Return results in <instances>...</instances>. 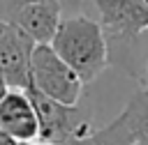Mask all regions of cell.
I'll return each mask as SVG.
<instances>
[{"label":"cell","instance_id":"12","mask_svg":"<svg viewBox=\"0 0 148 145\" xmlns=\"http://www.w3.org/2000/svg\"><path fill=\"white\" fill-rule=\"evenodd\" d=\"M18 145H56V143L44 140V138H35V140H25V143H18Z\"/></svg>","mask_w":148,"mask_h":145},{"label":"cell","instance_id":"15","mask_svg":"<svg viewBox=\"0 0 148 145\" xmlns=\"http://www.w3.org/2000/svg\"><path fill=\"white\" fill-rule=\"evenodd\" d=\"M134 145H148V143H134Z\"/></svg>","mask_w":148,"mask_h":145},{"label":"cell","instance_id":"2","mask_svg":"<svg viewBox=\"0 0 148 145\" xmlns=\"http://www.w3.org/2000/svg\"><path fill=\"white\" fill-rule=\"evenodd\" d=\"M109 44V64H120L148 28V0H92Z\"/></svg>","mask_w":148,"mask_h":145},{"label":"cell","instance_id":"7","mask_svg":"<svg viewBox=\"0 0 148 145\" xmlns=\"http://www.w3.org/2000/svg\"><path fill=\"white\" fill-rule=\"evenodd\" d=\"M0 129L16 143L39 138L37 110L25 90L7 87L0 97Z\"/></svg>","mask_w":148,"mask_h":145},{"label":"cell","instance_id":"4","mask_svg":"<svg viewBox=\"0 0 148 145\" xmlns=\"http://www.w3.org/2000/svg\"><path fill=\"white\" fill-rule=\"evenodd\" d=\"M28 85H32L35 90L62 104L81 101V92H83V81L51 48V44H35L32 55H30V83Z\"/></svg>","mask_w":148,"mask_h":145},{"label":"cell","instance_id":"8","mask_svg":"<svg viewBox=\"0 0 148 145\" xmlns=\"http://www.w3.org/2000/svg\"><path fill=\"white\" fill-rule=\"evenodd\" d=\"M60 18H62V7L58 0H39L21 7L9 21L16 23L35 44H49Z\"/></svg>","mask_w":148,"mask_h":145},{"label":"cell","instance_id":"11","mask_svg":"<svg viewBox=\"0 0 148 145\" xmlns=\"http://www.w3.org/2000/svg\"><path fill=\"white\" fill-rule=\"evenodd\" d=\"M60 7H62V16H69V14H79L81 12V5L83 0H58Z\"/></svg>","mask_w":148,"mask_h":145},{"label":"cell","instance_id":"6","mask_svg":"<svg viewBox=\"0 0 148 145\" xmlns=\"http://www.w3.org/2000/svg\"><path fill=\"white\" fill-rule=\"evenodd\" d=\"M35 41L12 21L0 18V76L7 87L23 90L30 83V55Z\"/></svg>","mask_w":148,"mask_h":145},{"label":"cell","instance_id":"5","mask_svg":"<svg viewBox=\"0 0 148 145\" xmlns=\"http://www.w3.org/2000/svg\"><path fill=\"white\" fill-rule=\"evenodd\" d=\"M95 145H134L148 143V90H136L125 104L123 113L102 129H90Z\"/></svg>","mask_w":148,"mask_h":145},{"label":"cell","instance_id":"10","mask_svg":"<svg viewBox=\"0 0 148 145\" xmlns=\"http://www.w3.org/2000/svg\"><path fill=\"white\" fill-rule=\"evenodd\" d=\"M32 2H39V0H0V18L9 21L21 7L25 5H32Z\"/></svg>","mask_w":148,"mask_h":145},{"label":"cell","instance_id":"13","mask_svg":"<svg viewBox=\"0 0 148 145\" xmlns=\"http://www.w3.org/2000/svg\"><path fill=\"white\" fill-rule=\"evenodd\" d=\"M0 145H18L16 140H12L7 133H2V129H0Z\"/></svg>","mask_w":148,"mask_h":145},{"label":"cell","instance_id":"14","mask_svg":"<svg viewBox=\"0 0 148 145\" xmlns=\"http://www.w3.org/2000/svg\"><path fill=\"white\" fill-rule=\"evenodd\" d=\"M5 90H7V83H5V78H2V76H0V97H2V94H5Z\"/></svg>","mask_w":148,"mask_h":145},{"label":"cell","instance_id":"1","mask_svg":"<svg viewBox=\"0 0 148 145\" xmlns=\"http://www.w3.org/2000/svg\"><path fill=\"white\" fill-rule=\"evenodd\" d=\"M49 44L83 83L95 81L109 67V44L104 30L86 14L62 16Z\"/></svg>","mask_w":148,"mask_h":145},{"label":"cell","instance_id":"3","mask_svg":"<svg viewBox=\"0 0 148 145\" xmlns=\"http://www.w3.org/2000/svg\"><path fill=\"white\" fill-rule=\"evenodd\" d=\"M37 110V120H39V138L51 140L56 145H67L74 138L83 136L90 131V106L76 101V104H62L56 101L51 97H46L44 92L35 90L32 85L23 87Z\"/></svg>","mask_w":148,"mask_h":145},{"label":"cell","instance_id":"9","mask_svg":"<svg viewBox=\"0 0 148 145\" xmlns=\"http://www.w3.org/2000/svg\"><path fill=\"white\" fill-rule=\"evenodd\" d=\"M139 39V44H141V51L139 53H134V64H132V76L134 78H139L141 83H143V87L148 90V28L136 37Z\"/></svg>","mask_w":148,"mask_h":145}]
</instances>
